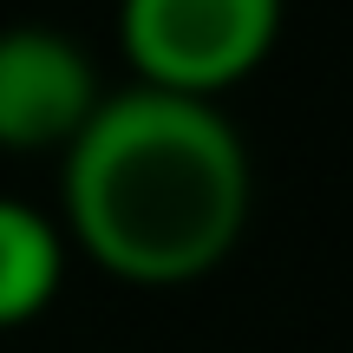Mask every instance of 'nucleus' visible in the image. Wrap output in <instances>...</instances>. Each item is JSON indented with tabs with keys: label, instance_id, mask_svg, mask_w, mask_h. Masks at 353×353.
Wrapping results in <instances>:
<instances>
[{
	"label": "nucleus",
	"instance_id": "nucleus-1",
	"mask_svg": "<svg viewBox=\"0 0 353 353\" xmlns=\"http://www.w3.org/2000/svg\"><path fill=\"white\" fill-rule=\"evenodd\" d=\"M65 229L118 281L183 288L236 255L255 203L242 131L216 99L125 85L65 138Z\"/></svg>",
	"mask_w": 353,
	"mask_h": 353
},
{
	"label": "nucleus",
	"instance_id": "nucleus-2",
	"mask_svg": "<svg viewBox=\"0 0 353 353\" xmlns=\"http://www.w3.org/2000/svg\"><path fill=\"white\" fill-rule=\"evenodd\" d=\"M281 39V0H118V46L138 85L223 99Z\"/></svg>",
	"mask_w": 353,
	"mask_h": 353
},
{
	"label": "nucleus",
	"instance_id": "nucleus-3",
	"mask_svg": "<svg viewBox=\"0 0 353 353\" xmlns=\"http://www.w3.org/2000/svg\"><path fill=\"white\" fill-rule=\"evenodd\" d=\"M99 99V72L79 39L39 20L0 26V151H65Z\"/></svg>",
	"mask_w": 353,
	"mask_h": 353
},
{
	"label": "nucleus",
	"instance_id": "nucleus-4",
	"mask_svg": "<svg viewBox=\"0 0 353 353\" xmlns=\"http://www.w3.org/2000/svg\"><path fill=\"white\" fill-rule=\"evenodd\" d=\"M59 281H65V236L39 210L0 196V334L39 321Z\"/></svg>",
	"mask_w": 353,
	"mask_h": 353
}]
</instances>
